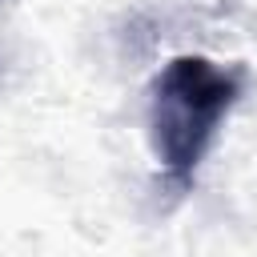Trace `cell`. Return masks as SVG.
I'll return each instance as SVG.
<instances>
[{
	"label": "cell",
	"instance_id": "6da1fadb",
	"mask_svg": "<svg viewBox=\"0 0 257 257\" xmlns=\"http://www.w3.org/2000/svg\"><path fill=\"white\" fill-rule=\"evenodd\" d=\"M241 96V76L205 60L177 56L153 84V145L169 181L189 185L201 157L209 153L221 120Z\"/></svg>",
	"mask_w": 257,
	"mask_h": 257
}]
</instances>
